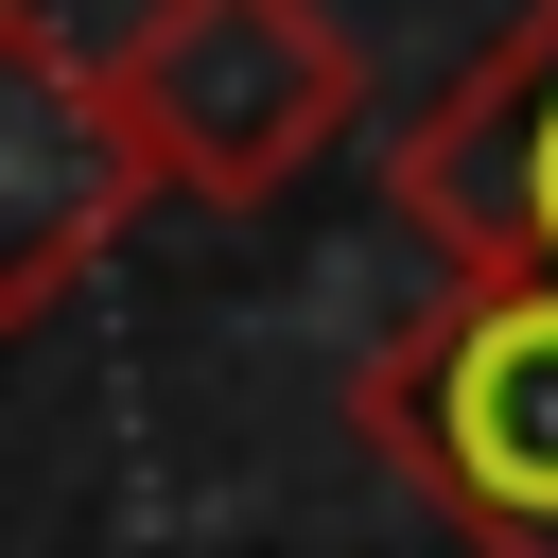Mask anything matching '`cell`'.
Returning a JSON list of instances; mask_svg holds the SVG:
<instances>
[{"instance_id":"obj_1","label":"cell","mask_w":558,"mask_h":558,"mask_svg":"<svg viewBox=\"0 0 558 558\" xmlns=\"http://www.w3.org/2000/svg\"><path fill=\"white\" fill-rule=\"evenodd\" d=\"M87 70H105V122H122L140 192H192V209L296 192L366 105V52H349L331 0H140Z\"/></svg>"},{"instance_id":"obj_2","label":"cell","mask_w":558,"mask_h":558,"mask_svg":"<svg viewBox=\"0 0 558 558\" xmlns=\"http://www.w3.org/2000/svg\"><path fill=\"white\" fill-rule=\"evenodd\" d=\"M366 453L471 558H558V296L541 279H436L366 366Z\"/></svg>"},{"instance_id":"obj_3","label":"cell","mask_w":558,"mask_h":558,"mask_svg":"<svg viewBox=\"0 0 558 558\" xmlns=\"http://www.w3.org/2000/svg\"><path fill=\"white\" fill-rule=\"evenodd\" d=\"M384 192H401V227L453 279H541L558 296V0H523L418 105V140L384 157Z\"/></svg>"},{"instance_id":"obj_4","label":"cell","mask_w":558,"mask_h":558,"mask_svg":"<svg viewBox=\"0 0 558 558\" xmlns=\"http://www.w3.org/2000/svg\"><path fill=\"white\" fill-rule=\"evenodd\" d=\"M122 227H140V157L105 122L87 35L35 17V0H0V331H35Z\"/></svg>"}]
</instances>
